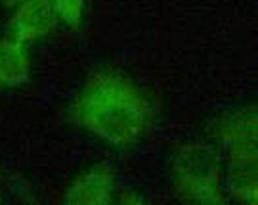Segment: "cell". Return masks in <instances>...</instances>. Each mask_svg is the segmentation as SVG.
<instances>
[{"label": "cell", "instance_id": "1", "mask_svg": "<svg viewBox=\"0 0 258 205\" xmlns=\"http://www.w3.org/2000/svg\"><path fill=\"white\" fill-rule=\"evenodd\" d=\"M81 121L113 144L132 142L146 129L148 102L124 79L98 75L84 88L79 104Z\"/></svg>", "mask_w": 258, "mask_h": 205}, {"label": "cell", "instance_id": "2", "mask_svg": "<svg viewBox=\"0 0 258 205\" xmlns=\"http://www.w3.org/2000/svg\"><path fill=\"white\" fill-rule=\"evenodd\" d=\"M231 159V190L243 201H256V129L254 115H241L224 132Z\"/></svg>", "mask_w": 258, "mask_h": 205}, {"label": "cell", "instance_id": "3", "mask_svg": "<svg viewBox=\"0 0 258 205\" xmlns=\"http://www.w3.org/2000/svg\"><path fill=\"white\" fill-rule=\"evenodd\" d=\"M52 25H54V10L50 0H29L14 16L10 33L16 38V42H19L44 35Z\"/></svg>", "mask_w": 258, "mask_h": 205}, {"label": "cell", "instance_id": "4", "mask_svg": "<svg viewBox=\"0 0 258 205\" xmlns=\"http://www.w3.org/2000/svg\"><path fill=\"white\" fill-rule=\"evenodd\" d=\"M185 175L184 186L189 190V197L201 201H216L218 199V173L212 159H195Z\"/></svg>", "mask_w": 258, "mask_h": 205}, {"label": "cell", "instance_id": "5", "mask_svg": "<svg viewBox=\"0 0 258 205\" xmlns=\"http://www.w3.org/2000/svg\"><path fill=\"white\" fill-rule=\"evenodd\" d=\"M27 79V58L16 40L0 42V83L18 84Z\"/></svg>", "mask_w": 258, "mask_h": 205}, {"label": "cell", "instance_id": "6", "mask_svg": "<svg viewBox=\"0 0 258 205\" xmlns=\"http://www.w3.org/2000/svg\"><path fill=\"white\" fill-rule=\"evenodd\" d=\"M111 184L113 180L109 175L94 171L81 178V182L73 188L69 199L75 203H105L109 201Z\"/></svg>", "mask_w": 258, "mask_h": 205}, {"label": "cell", "instance_id": "7", "mask_svg": "<svg viewBox=\"0 0 258 205\" xmlns=\"http://www.w3.org/2000/svg\"><path fill=\"white\" fill-rule=\"evenodd\" d=\"M57 12L63 16L65 21L77 23L83 12V0H54Z\"/></svg>", "mask_w": 258, "mask_h": 205}, {"label": "cell", "instance_id": "8", "mask_svg": "<svg viewBox=\"0 0 258 205\" xmlns=\"http://www.w3.org/2000/svg\"><path fill=\"white\" fill-rule=\"evenodd\" d=\"M12 2H14V0H12Z\"/></svg>", "mask_w": 258, "mask_h": 205}]
</instances>
